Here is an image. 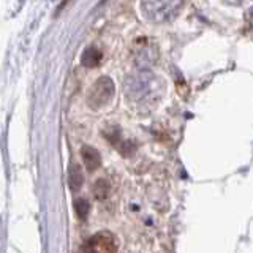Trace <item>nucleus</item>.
I'll use <instances>...</instances> for the list:
<instances>
[{
    "label": "nucleus",
    "instance_id": "nucleus-1",
    "mask_svg": "<svg viewBox=\"0 0 253 253\" xmlns=\"http://www.w3.org/2000/svg\"><path fill=\"white\" fill-rule=\"evenodd\" d=\"M165 90V83L152 71H138L124 81V92L133 103L157 101Z\"/></svg>",
    "mask_w": 253,
    "mask_h": 253
},
{
    "label": "nucleus",
    "instance_id": "nucleus-2",
    "mask_svg": "<svg viewBox=\"0 0 253 253\" xmlns=\"http://www.w3.org/2000/svg\"><path fill=\"white\" fill-rule=\"evenodd\" d=\"M142 13L155 24H163L171 21L177 14V10L182 6L180 2H142Z\"/></svg>",
    "mask_w": 253,
    "mask_h": 253
},
{
    "label": "nucleus",
    "instance_id": "nucleus-3",
    "mask_svg": "<svg viewBox=\"0 0 253 253\" xmlns=\"http://www.w3.org/2000/svg\"><path fill=\"white\" fill-rule=\"evenodd\" d=\"M114 97V83L108 76L98 78L87 93V103L92 109H100L106 106Z\"/></svg>",
    "mask_w": 253,
    "mask_h": 253
},
{
    "label": "nucleus",
    "instance_id": "nucleus-4",
    "mask_svg": "<svg viewBox=\"0 0 253 253\" xmlns=\"http://www.w3.org/2000/svg\"><path fill=\"white\" fill-rule=\"evenodd\" d=\"M84 253H117V241L109 231L93 234L85 242Z\"/></svg>",
    "mask_w": 253,
    "mask_h": 253
},
{
    "label": "nucleus",
    "instance_id": "nucleus-5",
    "mask_svg": "<svg viewBox=\"0 0 253 253\" xmlns=\"http://www.w3.org/2000/svg\"><path fill=\"white\" fill-rule=\"evenodd\" d=\"M81 157H83V162L85 165V168L89 172H93L97 168H100L101 165V157L98 154V150L92 147V146H84L81 149Z\"/></svg>",
    "mask_w": 253,
    "mask_h": 253
},
{
    "label": "nucleus",
    "instance_id": "nucleus-6",
    "mask_svg": "<svg viewBox=\"0 0 253 253\" xmlns=\"http://www.w3.org/2000/svg\"><path fill=\"white\" fill-rule=\"evenodd\" d=\"M103 59L101 55V51L98 49V47L95 46H89L87 49H84L83 55H81V62L83 65L87 67V68H95L100 65V62Z\"/></svg>",
    "mask_w": 253,
    "mask_h": 253
},
{
    "label": "nucleus",
    "instance_id": "nucleus-7",
    "mask_svg": "<svg viewBox=\"0 0 253 253\" xmlns=\"http://www.w3.org/2000/svg\"><path fill=\"white\" fill-rule=\"evenodd\" d=\"M83 182H84V174L81 166L78 163H71L70 165V169H68V185L73 192H78L79 188L83 187Z\"/></svg>",
    "mask_w": 253,
    "mask_h": 253
},
{
    "label": "nucleus",
    "instance_id": "nucleus-8",
    "mask_svg": "<svg viewBox=\"0 0 253 253\" xmlns=\"http://www.w3.org/2000/svg\"><path fill=\"white\" fill-rule=\"evenodd\" d=\"M109 190H111V187L108 184V180L100 179V180L95 182V185H93V196L97 198L98 201L106 200L108 195H109Z\"/></svg>",
    "mask_w": 253,
    "mask_h": 253
},
{
    "label": "nucleus",
    "instance_id": "nucleus-9",
    "mask_svg": "<svg viewBox=\"0 0 253 253\" xmlns=\"http://www.w3.org/2000/svg\"><path fill=\"white\" fill-rule=\"evenodd\" d=\"M75 211H76V215L79 220H85L89 217V212H90V204L87 203L83 198H79V200L75 201Z\"/></svg>",
    "mask_w": 253,
    "mask_h": 253
}]
</instances>
